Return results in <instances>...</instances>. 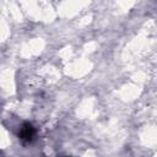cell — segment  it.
Returning <instances> with one entry per match:
<instances>
[{"mask_svg": "<svg viewBox=\"0 0 157 157\" xmlns=\"http://www.w3.org/2000/svg\"><path fill=\"white\" fill-rule=\"evenodd\" d=\"M33 136H34V129H33V126L31 124H28V123L23 124L22 128H21V130H20V137L22 140H25V141H31L33 139Z\"/></svg>", "mask_w": 157, "mask_h": 157, "instance_id": "cell-1", "label": "cell"}]
</instances>
